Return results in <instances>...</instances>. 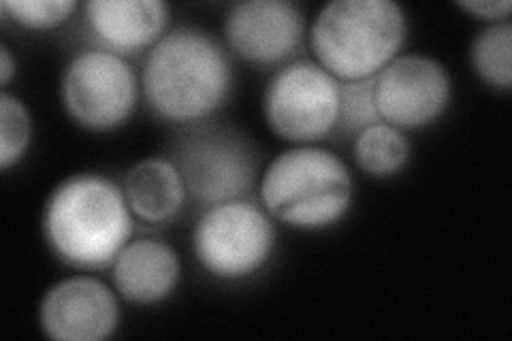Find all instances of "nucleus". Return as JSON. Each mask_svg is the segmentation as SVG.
I'll return each instance as SVG.
<instances>
[{
    "mask_svg": "<svg viewBox=\"0 0 512 341\" xmlns=\"http://www.w3.org/2000/svg\"><path fill=\"white\" fill-rule=\"evenodd\" d=\"M141 99L160 122L203 124L229 103L235 71L212 32L175 26L146 54L139 73Z\"/></svg>",
    "mask_w": 512,
    "mask_h": 341,
    "instance_id": "f257e3e1",
    "label": "nucleus"
},
{
    "mask_svg": "<svg viewBox=\"0 0 512 341\" xmlns=\"http://www.w3.org/2000/svg\"><path fill=\"white\" fill-rule=\"evenodd\" d=\"M41 233L62 265L101 271L114 265L135 235V216L122 184L101 173H73L47 194Z\"/></svg>",
    "mask_w": 512,
    "mask_h": 341,
    "instance_id": "f03ea898",
    "label": "nucleus"
},
{
    "mask_svg": "<svg viewBox=\"0 0 512 341\" xmlns=\"http://www.w3.org/2000/svg\"><path fill=\"white\" fill-rule=\"evenodd\" d=\"M259 203L267 214L297 231L338 226L355 203V177L342 156L323 145H293L259 177Z\"/></svg>",
    "mask_w": 512,
    "mask_h": 341,
    "instance_id": "7ed1b4c3",
    "label": "nucleus"
},
{
    "mask_svg": "<svg viewBox=\"0 0 512 341\" xmlns=\"http://www.w3.org/2000/svg\"><path fill=\"white\" fill-rule=\"evenodd\" d=\"M406 39L408 13L397 0H329L310 24L314 60L338 81L376 77Z\"/></svg>",
    "mask_w": 512,
    "mask_h": 341,
    "instance_id": "20e7f679",
    "label": "nucleus"
},
{
    "mask_svg": "<svg viewBox=\"0 0 512 341\" xmlns=\"http://www.w3.org/2000/svg\"><path fill=\"white\" fill-rule=\"evenodd\" d=\"M169 158L184 177L188 197L203 207L248 199L259 186V148L233 126H188L173 143Z\"/></svg>",
    "mask_w": 512,
    "mask_h": 341,
    "instance_id": "39448f33",
    "label": "nucleus"
},
{
    "mask_svg": "<svg viewBox=\"0 0 512 341\" xmlns=\"http://www.w3.org/2000/svg\"><path fill=\"white\" fill-rule=\"evenodd\" d=\"M278 246L276 222L250 199L205 207L192 226L197 265L220 282H244L261 273Z\"/></svg>",
    "mask_w": 512,
    "mask_h": 341,
    "instance_id": "423d86ee",
    "label": "nucleus"
},
{
    "mask_svg": "<svg viewBox=\"0 0 512 341\" xmlns=\"http://www.w3.org/2000/svg\"><path fill=\"white\" fill-rule=\"evenodd\" d=\"M58 96L73 124L90 133H111L135 116L141 81L126 58L90 47L64 64Z\"/></svg>",
    "mask_w": 512,
    "mask_h": 341,
    "instance_id": "0eeeda50",
    "label": "nucleus"
},
{
    "mask_svg": "<svg viewBox=\"0 0 512 341\" xmlns=\"http://www.w3.org/2000/svg\"><path fill=\"white\" fill-rule=\"evenodd\" d=\"M261 107L276 137L293 145H318L338 133L340 81L316 60H291L269 77Z\"/></svg>",
    "mask_w": 512,
    "mask_h": 341,
    "instance_id": "6e6552de",
    "label": "nucleus"
},
{
    "mask_svg": "<svg viewBox=\"0 0 512 341\" xmlns=\"http://www.w3.org/2000/svg\"><path fill=\"white\" fill-rule=\"evenodd\" d=\"M453 103V77L429 54H399L376 75L380 120L402 131L434 126Z\"/></svg>",
    "mask_w": 512,
    "mask_h": 341,
    "instance_id": "1a4fd4ad",
    "label": "nucleus"
},
{
    "mask_svg": "<svg viewBox=\"0 0 512 341\" xmlns=\"http://www.w3.org/2000/svg\"><path fill=\"white\" fill-rule=\"evenodd\" d=\"M37 320L52 341H105L120 329V295L94 275H71L43 292Z\"/></svg>",
    "mask_w": 512,
    "mask_h": 341,
    "instance_id": "9d476101",
    "label": "nucleus"
},
{
    "mask_svg": "<svg viewBox=\"0 0 512 341\" xmlns=\"http://www.w3.org/2000/svg\"><path fill=\"white\" fill-rule=\"evenodd\" d=\"M229 50L254 67H282L306 39V15L291 0H242L224 15Z\"/></svg>",
    "mask_w": 512,
    "mask_h": 341,
    "instance_id": "9b49d317",
    "label": "nucleus"
},
{
    "mask_svg": "<svg viewBox=\"0 0 512 341\" xmlns=\"http://www.w3.org/2000/svg\"><path fill=\"white\" fill-rule=\"evenodd\" d=\"M82 11L94 47L122 58L150 52L169 26L165 0H88Z\"/></svg>",
    "mask_w": 512,
    "mask_h": 341,
    "instance_id": "f8f14e48",
    "label": "nucleus"
},
{
    "mask_svg": "<svg viewBox=\"0 0 512 341\" xmlns=\"http://www.w3.org/2000/svg\"><path fill=\"white\" fill-rule=\"evenodd\" d=\"M182 280V258L171 243L154 237L131 239L111 265V282L126 303L158 305L173 297Z\"/></svg>",
    "mask_w": 512,
    "mask_h": 341,
    "instance_id": "ddd939ff",
    "label": "nucleus"
},
{
    "mask_svg": "<svg viewBox=\"0 0 512 341\" xmlns=\"http://www.w3.org/2000/svg\"><path fill=\"white\" fill-rule=\"evenodd\" d=\"M122 192L133 216L154 226L178 220L190 199L180 169L167 156H150L128 167Z\"/></svg>",
    "mask_w": 512,
    "mask_h": 341,
    "instance_id": "4468645a",
    "label": "nucleus"
},
{
    "mask_svg": "<svg viewBox=\"0 0 512 341\" xmlns=\"http://www.w3.org/2000/svg\"><path fill=\"white\" fill-rule=\"evenodd\" d=\"M352 143L357 167L374 177V180H389L402 173L412 158V143L406 131L387 122H376L357 133Z\"/></svg>",
    "mask_w": 512,
    "mask_h": 341,
    "instance_id": "2eb2a0df",
    "label": "nucleus"
},
{
    "mask_svg": "<svg viewBox=\"0 0 512 341\" xmlns=\"http://www.w3.org/2000/svg\"><path fill=\"white\" fill-rule=\"evenodd\" d=\"M470 67L485 86L510 92L512 88V24H487L470 43Z\"/></svg>",
    "mask_w": 512,
    "mask_h": 341,
    "instance_id": "dca6fc26",
    "label": "nucleus"
},
{
    "mask_svg": "<svg viewBox=\"0 0 512 341\" xmlns=\"http://www.w3.org/2000/svg\"><path fill=\"white\" fill-rule=\"evenodd\" d=\"M30 109L26 103L7 90L0 94V169L5 173L18 167L32 145Z\"/></svg>",
    "mask_w": 512,
    "mask_h": 341,
    "instance_id": "f3484780",
    "label": "nucleus"
},
{
    "mask_svg": "<svg viewBox=\"0 0 512 341\" xmlns=\"http://www.w3.org/2000/svg\"><path fill=\"white\" fill-rule=\"evenodd\" d=\"M82 5L77 0H3V22H13L22 30L47 32L71 22Z\"/></svg>",
    "mask_w": 512,
    "mask_h": 341,
    "instance_id": "a211bd4d",
    "label": "nucleus"
},
{
    "mask_svg": "<svg viewBox=\"0 0 512 341\" xmlns=\"http://www.w3.org/2000/svg\"><path fill=\"white\" fill-rule=\"evenodd\" d=\"M380 120L376 105V77L359 81H340L338 133L355 137L363 128Z\"/></svg>",
    "mask_w": 512,
    "mask_h": 341,
    "instance_id": "6ab92c4d",
    "label": "nucleus"
},
{
    "mask_svg": "<svg viewBox=\"0 0 512 341\" xmlns=\"http://www.w3.org/2000/svg\"><path fill=\"white\" fill-rule=\"evenodd\" d=\"M455 7L470 13L472 18L487 24L508 22L512 13V0H457Z\"/></svg>",
    "mask_w": 512,
    "mask_h": 341,
    "instance_id": "aec40b11",
    "label": "nucleus"
},
{
    "mask_svg": "<svg viewBox=\"0 0 512 341\" xmlns=\"http://www.w3.org/2000/svg\"><path fill=\"white\" fill-rule=\"evenodd\" d=\"M15 75H18V60H15L13 50L7 43H0V84H3V90L9 88Z\"/></svg>",
    "mask_w": 512,
    "mask_h": 341,
    "instance_id": "412c9836",
    "label": "nucleus"
}]
</instances>
